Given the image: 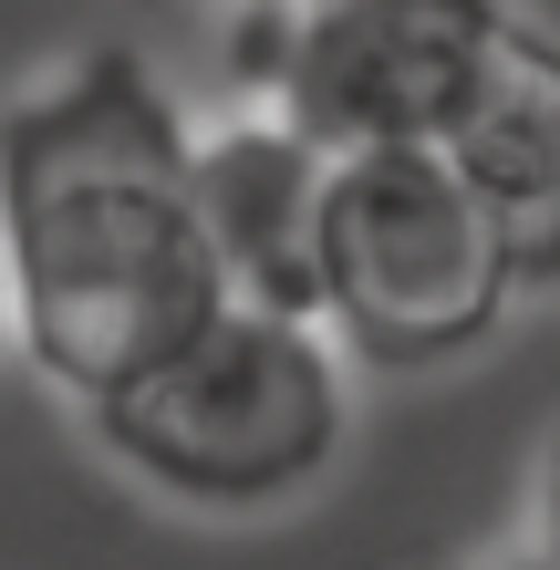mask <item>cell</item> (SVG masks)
Listing matches in <instances>:
<instances>
[{
	"label": "cell",
	"instance_id": "1",
	"mask_svg": "<svg viewBox=\"0 0 560 570\" xmlns=\"http://www.w3.org/2000/svg\"><path fill=\"white\" fill-rule=\"evenodd\" d=\"M197 125L146 52H73L0 115V271L11 343L83 415L136 394L228 312L187 208Z\"/></svg>",
	"mask_w": 560,
	"mask_h": 570
},
{
	"label": "cell",
	"instance_id": "2",
	"mask_svg": "<svg viewBox=\"0 0 560 570\" xmlns=\"http://www.w3.org/2000/svg\"><path fill=\"white\" fill-rule=\"evenodd\" d=\"M94 446L197 519L302 509L353 446V363L322 322L218 312L177 363L94 415Z\"/></svg>",
	"mask_w": 560,
	"mask_h": 570
},
{
	"label": "cell",
	"instance_id": "3",
	"mask_svg": "<svg viewBox=\"0 0 560 570\" xmlns=\"http://www.w3.org/2000/svg\"><path fill=\"white\" fill-rule=\"evenodd\" d=\"M509 228L446 156H343L322 228V332L343 343V363L436 374L509 322Z\"/></svg>",
	"mask_w": 560,
	"mask_h": 570
},
{
	"label": "cell",
	"instance_id": "4",
	"mask_svg": "<svg viewBox=\"0 0 560 570\" xmlns=\"http://www.w3.org/2000/svg\"><path fill=\"white\" fill-rule=\"evenodd\" d=\"M488 0H281L228 11L239 115H281L322 156H436L488 52Z\"/></svg>",
	"mask_w": 560,
	"mask_h": 570
},
{
	"label": "cell",
	"instance_id": "5",
	"mask_svg": "<svg viewBox=\"0 0 560 570\" xmlns=\"http://www.w3.org/2000/svg\"><path fill=\"white\" fill-rule=\"evenodd\" d=\"M333 177L343 156L291 136L281 115H228L197 136L187 208L218 259L228 312H291L322 322V228H333Z\"/></svg>",
	"mask_w": 560,
	"mask_h": 570
},
{
	"label": "cell",
	"instance_id": "6",
	"mask_svg": "<svg viewBox=\"0 0 560 570\" xmlns=\"http://www.w3.org/2000/svg\"><path fill=\"white\" fill-rule=\"evenodd\" d=\"M436 156L468 177V197L499 228H530L560 208V42L540 21L499 11V31H488V52L468 73V105H456Z\"/></svg>",
	"mask_w": 560,
	"mask_h": 570
},
{
	"label": "cell",
	"instance_id": "7",
	"mask_svg": "<svg viewBox=\"0 0 560 570\" xmlns=\"http://www.w3.org/2000/svg\"><path fill=\"white\" fill-rule=\"evenodd\" d=\"M509 259H519V291H560V208L509 228Z\"/></svg>",
	"mask_w": 560,
	"mask_h": 570
},
{
	"label": "cell",
	"instance_id": "8",
	"mask_svg": "<svg viewBox=\"0 0 560 570\" xmlns=\"http://www.w3.org/2000/svg\"><path fill=\"white\" fill-rule=\"evenodd\" d=\"M540 560L560 570V435H550V456H540Z\"/></svg>",
	"mask_w": 560,
	"mask_h": 570
},
{
	"label": "cell",
	"instance_id": "9",
	"mask_svg": "<svg viewBox=\"0 0 560 570\" xmlns=\"http://www.w3.org/2000/svg\"><path fill=\"white\" fill-rule=\"evenodd\" d=\"M0 353H11V271H0Z\"/></svg>",
	"mask_w": 560,
	"mask_h": 570
},
{
	"label": "cell",
	"instance_id": "10",
	"mask_svg": "<svg viewBox=\"0 0 560 570\" xmlns=\"http://www.w3.org/2000/svg\"><path fill=\"white\" fill-rule=\"evenodd\" d=\"M499 570H550V560H499Z\"/></svg>",
	"mask_w": 560,
	"mask_h": 570
}]
</instances>
